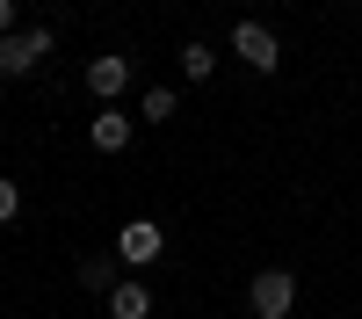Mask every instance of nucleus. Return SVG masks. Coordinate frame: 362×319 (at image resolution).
Wrapping results in <instances>:
<instances>
[{"label": "nucleus", "mask_w": 362, "mask_h": 319, "mask_svg": "<svg viewBox=\"0 0 362 319\" xmlns=\"http://www.w3.org/2000/svg\"><path fill=\"white\" fill-rule=\"evenodd\" d=\"M247 305H254V319H290L297 312V276L290 269H261L247 283Z\"/></svg>", "instance_id": "obj_1"}, {"label": "nucleus", "mask_w": 362, "mask_h": 319, "mask_svg": "<svg viewBox=\"0 0 362 319\" xmlns=\"http://www.w3.org/2000/svg\"><path fill=\"white\" fill-rule=\"evenodd\" d=\"M160 254H167V232L153 218H131L124 232H116V261H124V269H153Z\"/></svg>", "instance_id": "obj_2"}, {"label": "nucleus", "mask_w": 362, "mask_h": 319, "mask_svg": "<svg viewBox=\"0 0 362 319\" xmlns=\"http://www.w3.org/2000/svg\"><path fill=\"white\" fill-rule=\"evenodd\" d=\"M51 29H15V37H0V73H8V80H22L29 66H44V58H51Z\"/></svg>", "instance_id": "obj_3"}, {"label": "nucleus", "mask_w": 362, "mask_h": 319, "mask_svg": "<svg viewBox=\"0 0 362 319\" xmlns=\"http://www.w3.org/2000/svg\"><path fill=\"white\" fill-rule=\"evenodd\" d=\"M232 51L247 58L254 73H276V66H283V44H276V29H268V22H232Z\"/></svg>", "instance_id": "obj_4"}, {"label": "nucleus", "mask_w": 362, "mask_h": 319, "mask_svg": "<svg viewBox=\"0 0 362 319\" xmlns=\"http://www.w3.org/2000/svg\"><path fill=\"white\" fill-rule=\"evenodd\" d=\"M124 87H131V58H95V66H87V95L95 102H124Z\"/></svg>", "instance_id": "obj_5"}, {"label": "nucleus", "mask_w": 362, "mask_h": 319, "mask_svg": "<svg viewBox=\"0 0 362 319\" xmlns=\"http://www.w3.org/2000/svg\"><path fill=\"white\" fill-rule=\"evenodd\" d=\"M87 145H95V153H124V145H131V116L124 109H102L95 124H87Z\"/></svg>", "instance_id": "obj_6"}, {"label": "nucleus", "mask_w": 362, "mask_h": 319, "mask_svg": "<svg viewBox=\"0 0 362 319\" xmlns=\"http://www.w3.org/2000/svg\"><path fill=\"white\" fill-rule=\"evenodd\" d=\"M109 319H153V290L145 283H116L109 290Z\"/></svg>", "instance_id": "obj_7"}, {"label": "nucleus", "mask_w": 362, "mask_h": 319, "mask_svg": "<svg viewBox=\"0 0 362 319\" xmlns=\"http://www.w3.org/2000/svg\"><path fill=\"white\" fill-rule=\"evenodd\" d=\"M80 290H87V298H109V290H116V261L109 254H87L80 261Z\"/></svg>", "instance_id": "obj_8"}, {"label": "nucleus", "mask_w": 362, "mask_h": 319, "mask_svg": "<svg viewBox=\"0 0 362 319\" xmlns=\"http://www.w3.org/2000/svg\"><path fill=\"white\" fill-rule=\"evenodd\" d=\"M218 73V51L210 44H181V80H210Z\"/></svg>", "instance_id": "obj_9"}, {"label": "nucleus", "mask_w": 362, "mask_h": 319, "mask_svg": "<svg viewBox=\"0 0 362 319\" xmlns=\"http://www.w3.org/2000/svg\"><path fill=\"white\" fill-rule=\"evenodd\" d=\"M138 116H145V124H167V116H174V87H145Z\"/></svg>", "instance_id": "obj_10"}, {"label": "nucleus", "mask_w": 362, "mask_h": 319, "mask_svg": "<svg viewBox=\"0 0 362 319\" xmlns=\"http://www.w3.org/2000/svg\"><path fill=\"white\" fill-rule=\"evenodd\" d=\"M15 211H22V189L8 182V174H0V225H15Z\"/></svg>", "instance_id": "obj_11"}, {"label": "nucleus", "mask_w": 362, "mask_h": 319, "mask_svg": "<svg viewBox=\"0 0 362 319\" xmlns=\"http://www.w3.org/2000/svg\"><path fill=\"white\" fill-rule=\"evenodd\" d=\"M0 37H15V0H0Z\"/></svg>", "instance_id": "obj_12"}]
</instances>
